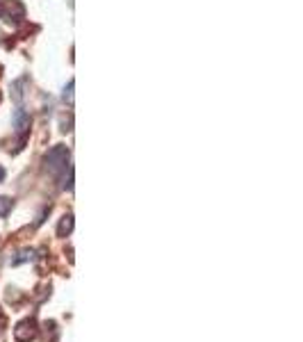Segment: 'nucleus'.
I'll use <instances>...</instances> for the list:
<instances>
[{
	"label": "nucleus",
	"mask_w": 303,
	"mask_h": 342,
	"mask_svg": "<svg viewBox=\"0 0 303 342\" xmlns=\"http://www.w3.org/2000/svg\"><path fill=\"white\" fill-rule=\"evenodd\" d=\"M66 164H69V148L66 146L57 144L46 153V169L51 173H60L62 169H66Z\"/></svg>",
	"instance_id": "nucleus-1"
},
{
	"label": "nucleus",
	"mask_w": 303,
	"mask_h": 342,
	"mask_svg": "<svg viewBox=\"0 0 303 342\" xmlns=\"http://www.w3.org/2000/svg\"><path fill=\"white\" fill-rule=\"evenodd\" d=\"M34 335H37V324H34V319H25V322H21L19 326L14 328V337L19 342H30Z\"/></svg>",
	"instance_id": "nucleus-2"
},
{
	"label": "nucleus",
	"mask_w": 303,
	"mask_h": 342,
	"mask_svg": "<svg viewBox=\"0 0 303 342\" xmlns=\"http://www.w3.org/2000/svg\"><path fill=\"white\" fill-rule=\"evenodd\" d=\"M12 123H14V128H16L19 135H25L28 128H30V112H25L23 107H16L14 114H12Z\"/></svg>",
	"instance_id": "nucleus-3"
},
{
	"label": "nucleus",
	"mask_w": 303,
	"mask_h": 342,
	"mask_svg": "<svg viewBox=\"0 0 303 342\" xmlns=\"http://www.w3.org/2000/svg\"><path fill=\"white\" fill-rule=\"evenodd\" d=\"M28 85H30L28 78H19L16 82H12V98H14L19 105H23V100H25V89H28Z\"/></svg>",
	"instance_id": "nucleus-4"
},
{
	"label": "nucleus",
	"mask_w": 303,
	"mask_h": 342,
	"mask_svg": "<svg viewBox=\"0 0 303 342\" xmlns=\"http://www.w3.org/2000/svg\"><path fill=\"white\" fill-rule=\"evenodd\" d=\"M71 231H73V217H71V214H66V217H62V221H60L57 235H60V237H66Z\"/></svg>",
	"instance_id": "nucleus-5"
},
{
	"label": "nucleus",
	"mask_w": 303,
	"mask_h": 342,
	"mask_svg": "<svg viewBox=\"0 0 303 342\" xmlns=\"http://www.w3.org/2000/svg\"><path fill=\"white\" fill-rule=\"evenodd\" d=\"M12 205H14V201L7 199V196H0V217H7L12 210Z\"/></svg>",
	"instance_id": "nucleus-6"
},
{
	"label": "nucleus",
	"mask_w": 303,
	"mask_h": 342,
	"mask_svg": "<svg viewBox=\"0 0 303 342\" xmlns=\"http://www.w3.org/2000/svg\"><path fill=\"white\" fill-rule=\"evenodd\" d=\"M64 100L66 103H73V80H69V85L64 87Z\"/></svg>",
	"instance_id": "nucleus-7"
},
{
	"label": "nucleus",
	"mask_w": 303,
	"mask_h": 342,
	"mask_svg": "<svg viewBox=\"0 0 303 342\" xmlns=\"http://www.w3.org/2000/svg\"><path fill=\"white\" fill-rule=\"evenodd\" d=\"M64 187H66V189H71V187H73V167H69V178H66Z\"/></svg>",
	"instance_id": "nucleus-8"
},
{
	"label": "nucleus",
	"mask_w": 303,
	"mask_h": 342,
	"mask_svg": "<svg viewBox=\"0 0 303 342\" xmlns=\"http://www.w3.org/2000/svg\"><path fill=\"white\" fill-rule=\"evenodd\" d=\"M3 180H5V169L0 167V182H3Z\"/></svg>",
	"instance_id": "nucleus-9"
}]
</instances>
